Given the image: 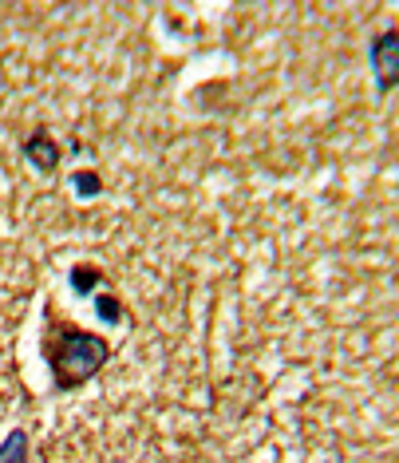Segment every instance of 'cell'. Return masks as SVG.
<instances>
[{
	"label": "cell",
	"mask_w": 399,
	"mask_h": 463,
	"mask_svg": "<svg viewBox=\"0 0 399 463\" xmlns=\"http://www.w3.org/2000/svg\"><path fill=\"white\" fill-rule=\"evenodd\" d=\"M20 155H24V159L32 163L40 175H56L60 159H64V155H60V143L51 139V131H48V128H36L32 135H28V139L20 143Z\"/></svg>",
	"instance_id": "3957f363"
},
{
	"label": "cell",
	"mask_w": 399,
	"mask_h": 463,
	"mask_svg": "<svg viewBox=\"0 0 399 463\" xmlns=\"http://www.w3.org/2000/svg\"><path fill=\"white\" fill-rule=\"evenodd\" d=\"M367 68L376 76V91L387 96L399 80V33L395 28H384V33L372 36V44H367Z\"/></svg>",
	"instance_id": "7a4b0ae2"
},
{
	"label": "cell",
	"mask_w": 399,
	"mask_h": 463,
	"mask_svg": "<svg viewBox=\"0 0 399 463\" xmlns=\"http://www.w3.org/2000/svg\"><path fill=\"white\" fill-rule=\"evenodd\" d=\"M107 278L99 266H71V273H68V281H71V289L79 293V298H96L99 293V281Z\"/></svg>",
	"instance_id": "277c9868"
},
{
	"label": "cell",
	"mask_w": 399,
	"mask_h": 463,
	"mask_svg": "<svg viewBox=\"0 0 399 463\" xmlns=\"http://www.w3.org/2000/svg\"><path fill=\"white\" fill-rule=\"evenodd\" d=\"M96 313H99V321H107V325H119L123 321V301L115 298V293H96Z\"/></svg>",
	"instance_id": "8992f818"
},
{
	"label": "cell",
	"mask_w": 399,
	"mask_h": 463,
	"mask_svg": "<svg viewBox=\"0 0 399 463\" xmlns=\"http://www.w3.org/2000/svg\"><path fill=\"white\" fill-rule=\"evenodd\" d=\"M71 191L79 198H96L103 191V178L96 171H79V175H71Z\"/></svg>",
	"instance_id": "52a82bcc"
},
{
	"label": "cell",
	"mask_w": 399,
	"mask_h": 463,
	"mask_svg": "<svg viewBox=\"0 0 399 463\" xmlns=\"http://www.w3.org/2000/svg\"><path fill=\"white\" fill-rule=\"evenodd\" d=\"M0 463H28V431L13 428L0 439Z\"/></svg>",
	"instance_id": "5b68a950"
},
{
	"label": "cell",
	"mask_w": 399,
	"mask_h": 463,
	"mask_svg": "<svg viewBox=\"0 0 399 463\" xmlns=\"http://www.w3.org/2000/svg\"><path fill=\"white\" fill-rule=\"evenodd\" d=\"M44 361L51 368V388L56 392H76L91 376H99V368L111 361V345L107 336L83 329V325L60 317L56 309H48Z\"/></svg>",
	"instance_id": "6da1fadb"
}]
</instances>
